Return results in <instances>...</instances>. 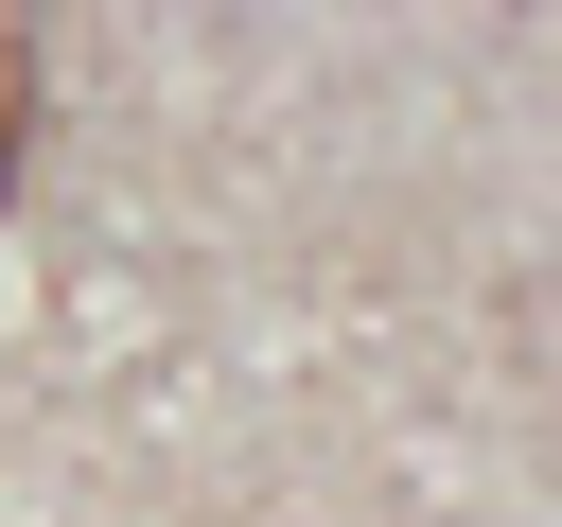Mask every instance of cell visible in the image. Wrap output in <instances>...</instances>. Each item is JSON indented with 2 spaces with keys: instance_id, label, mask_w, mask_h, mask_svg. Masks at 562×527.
Here are the masks:
<instances>
[]
</instances>
